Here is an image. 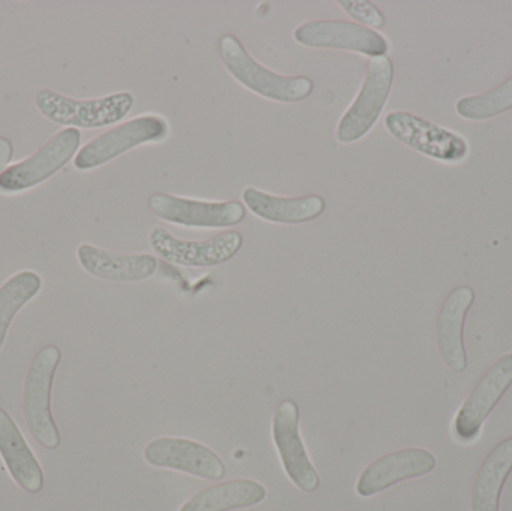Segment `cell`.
<instances>
[{"label":"cell","instance_id":"1","mask_svg":"<svg viewBox=\"0 0 512 511\" xmlns=\"http://www.w3.org/2000/svg\"><path fill=\"white\" fill-rule=\"evenodd\" d=\"M219 51L225 69L237 83L246 89L268 99V101L295 104L312 95L315 84L304 75H282L251 56L237 36L225 33L219 41Z\"/></svg>","mask_w":512,"mask_h":511},{"label":"cell","instance_id":"2","mask_svg":"<svg viewBox=\"0 0 512 511\" xmlns=\"http://www.w3.org/2000/svg\"><path fill=\"white\" fill-rule=\"evenodd\" d=\"M132 93L119 92L96 99H75L51 89L36 92L35 105L42 116L69 128L96 129L116 125L134 108Z\"/></svg>","mask_w":512,"mask_h":511},{"label":"cell","instance_id":"3","mask_svg":"<svg viewBox=\"0 0 512 511\" xmlns=\"http://www.w3.org/2000/svg\"><path fill=\"white\" fill-rule=\"evenodd\" d=\"M62 360V351L54 345L42 348L30 363L23 393V410L27 428L44 449L60 446V432L51 413V389L54 375Z\"/></svg>","mask_w":512,"mask_h":511},{"label":"cell","instance_id":"4","mask_svg":"<svg viewBox=\"0 0 512 511\" xmlns=\"http://www.w3.org/2000/svg\"><path fill=\"white\" fill-rule=\"evenodd\" d=\"M393 81L390 57H373L367 62L360 90L336 126V140L340 144L357 143L372 131L390 98Z\"/></svg>","mask_w":512,"mask_h":511},{"label":"cell","instance_id":"5","mask_svg":"<svg viewBox=\"0 0 512 511\" xmlns=\"http://www.w3.org/2000/svg\"><path fill=\"white\" fill-rule=\"evenodd\" d=\"M384 125L397 141L427 158L445 164H459L468 158L469 143L463 135L408 111H391Z\"/></svg>","mask_w":512,"mask_h":511},{"label":"cell","instance_id":"6","mask_svg":"<svg viewBox=\"0 0 512 511\" xmlns=\"http://www.w3.org/2000/svg\"><path fill=\"white\" fill-rule=\"evenodd\" d=\"M168 131L170 126L167 120L156 114H146V116L128 120L98 135L83 146V149L75 155L74 167L80 171L95 170L135 147L164 140Z\"/></svg>","mask_w":512,"mask_h":511},{"label":"cell","instance_id":"7","mask_svg":"<svg viewBox=\"0 0 512 511\" xmlns=\"http://www.w3.org/2000/svg\"><path fill=\"white\" fill-rule=\"evenodd\" d=\"M80 144V129L66 128L57 132L32 156L12 164L0 174V192L18 194L41 185L77 155Z\"/></svg>","mask_w":512,"mask_h":511},{"label":"cell","instance_id":"8","mask_svg":"<svg viewBox=\"0 0 512 511\" xmlns=\"http://www.w3.org/2000/svg\"><path fill=\"white\" fill-rule=\"evenodd\" d=\"M153 252L168 263L185 267H215L233 260L243 246L239 231H225L207 240H183L173 236L167 228L150 231Z\"/></svg>","mask_w":512,"mask_h":511},{"label":"cell","instance_id":"9","mask_svg":"<svg viewBox=\"0 0 512 511\" xmlns=\"http://www.w3.org/2000/svg\"><path fill=\"white\" fill-rule=\"evenodd\" d=\"M149 207L161 221L185 228H230L246 218L239 201H201L164 192L153 194Z\"/></svg>","mask_w":512,"mask_h":511},{"label":"cell","instance_id":"10","mask_svg":"<svg viewBox=\"0 0 512 511\" xmlns=\"http://www.w3.org/2000/svg\"><path fill=\"white\" fill-rule=\"evenodd\" d=\"M295 41L309 48H333L373 57L387 56L390 42L376 30L355 21L312 20L295 27Z\"/></svg>","mask_w":512,"mask_h":511},{"label":"cell","instance_id":"11","mask_svg":"<svg viewBox=\"0 0 512 511\" xmlns=\"http://www.w3.org/2000/svg\"><path fill=\"white\" fill-rule=\"evenodd\" d=\"M271 432L286 476L300 491L315 492L321 486V477L301 440L300 410L292 399L280 402L274 411Z\"/></svg>","mask_w":512,"mask_h":511},{"label":"cell","instance_id":"12","mask_svg":"<svg viewBox=\"0 0 512 511\" xmlns=\"http://www.w3.org/2000/svg\"><path fill=\"white\" fill-rule=\"evenodd\" d=\"M147 464L180 471L204 480H222L227 474L218 453L204 444L185 438H156L144 449Z\"/></svg>","mask_w":512,"mask_h":511},{"label":"cell","instance_id":"13","mask_svg":"<svg viewBox=\"0 0 512 511\" xmlns=\"http://www.w3.org/2000/svg\"><path fill=\"white\" fill-rule=\"evenodd\" d=\"M512 386V353L493 363L478 386L463 402L454 422L457 438L463 443L474 441L481 434L484 422Z\"/></svg>","mask_w":512,"mask_h":511},{"label":"cell","instance_id":"14","mask_svg":"<svg viewBox=\"0 0 512 511\" xmlns=\"http://www.w3.org/2000/svg\"><path fill=\"white\" fill-rule=\"evenodd\" d=\"M436 468V458L429 450L405 449L382 456L364 468L358 477L357 494L370 498L405 480L427 476Z\"/></svg>","mask_w":512,"mask_h":511},{"label":"cell","instance_id":"15","mask_svg":"<svg viewBox=\"0 0 512 511\" xmlns=\"http://www.w3.org/2000/svg\"><path fill=\"white\" fill-rule=\"evenodd\" d=\"M77 258L89 275L105 281L143 282L158 270V260L146 252L120 254L89 243L78 246Z\"/></svg>","mask_w":512,"mask_h":511},{"label":"cell","instance_id":"16","mask_svg":"<svg viewBox=\"0 0 512 511\" xmlns=\"http://www.w3.org/2000/svg\"><path fill=\"white\" fill-rule=\"evenodd\" d=\"M475 302L471 287L456 288L445 300L438 318V350L445 365L454 372H465L468 354L465 347V323Z\"/></svg>","mask_w":512,"mask_h":511},{"label":"cell","instance_id":"17","mask_svg":"<svg viewBox=\"0 0 512 511\" xmlns=\"http://www.w3.org/2000/svg\"><path fill=\"white\" fill-rule=\"evenodd\" d=\"M242 197L249 212L273 224H306L319 218L325 210V200L319 195L279 197L249 186L243 191Z\"/></svg>","mask_w":512,"mask_h":511},{"label":"cell","instance_id":"18","mask_svg":"<svg viewBox=\"0 0 512 511\" xmlns=\"http://www.w3.org/2000/svg\"><path fill=\"white\" fill-rule=\"evenodd\" d=\"M0 456L12 480L23 491L38 494L44 488V473L15 420L0 408Z\"/></svg>","mask_w":512,"mask_h":511},{"label":"cell","instance_id":"19","mask_svg":"<svg viewBox=\"0 0 512 511\" xmlns=\"http://www.w3.org/2000/svg\"><path fill=\"white\" fill-rule=\"evenodd\" d=\"M267 491L261 483L249 479L230 480L197 492L179 511H231L248 509L262 503Z\"/></svg>","mask_w":512,"mask_h":511},{"label":"cell","instance_id":"20","mask_svg":"<svg viewBox=\"0 0 512 511\" xmlns=\"http://www.w3.org/2000/svg\"><path fill=\"white\" fill-rule=\"evenodd\" d=\"M512 473V437L487 456L472 491V511H499L502 488Z\"/></svg>","mask_w":512,"mask_h":511},{"label":"cell","instance_id":"21","mask_svg":"<svg viewBox=\"0 0 512 511\" xmlns=\"http://www.w3.org/2000/svg\"><path fill=\"white\" fill-rule=\"evenodd\" d=\"M42 279L33 270L15 273L0 287V351L15 315L38 296Z\"/></svg>","mask_w":512,"mask_h":511},{"label":"cell","instance_id":"22","mask_svg":"<svg viewBox=\"0 0 512 511\" xmlns=\"http://www.w3.org/2000/svg\"><path fill=\"white\" fill-rule=\"evenodd\" d=\"M510 110H512V75L495 89L481 95L463 96L456 104L457 114L472 122L492 119Z\"/></svg>","mask_w":512,"mask_h":511},{"label":"cell","instance_id":"23","mask_svg":"<svg viewBox=\"0 0 512 511\" xmlns=\"http://www.w3.org/2000/svg\"><path fill=\"white\" fill-rule=\"evenodd\" d=\"M337 5H339L352 20L357 21V24L367 27V29H382V27H385V23H387L381 9L373 5L372 2H367V0H340V2H337Z\"/></svg>","mask_w":512,"mask_h":511},{"label":"cell","instance_id":"24","mask_svg":"<svg viewBox=\"0 0 512 511\" xmlns=\"http://www.w3.org/2000/svg\"><path fill=\"white\" fill-rule=\"evenodd\" d=\"M14 156V146L11 140L6 137H0V174L8 168L9 162L12 161Z\"/></svg>","mask_w":512,"mask_h":511}]
</instances>
